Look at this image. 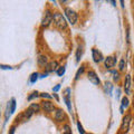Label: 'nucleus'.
<instances>
[{
  "label": "nucleus",
  "instance_id": "0eeeda50",
  "mask_svg": "<svg viewBox=\"0 0 134 134\" xmlns=\"http://www.w3.org/2000/svg\"><path fill=\"white\" fill-rule=\"evenodd\" d=\"M15 108H16V100H15V99H11V102L8 104V107H7L6 119H8V115H10L11 113H14V112H15Z\"/></svg>",
  "mask_w": 134,
  "mask_h": 134
},
{
  "label": "nucleus",
  "instance_id": "bb28decb",
  "mask_svg": "<svg viewBox=\"0 0 134 134\" xmlns=\"http://www.w3.org/2000/svg\"><path fill=\"white\" fill-rule=\"evenodd\" d=\"M113 75H114V79L116 81V79H119V73H116V72H112Z\"/></svg>",
  "mask_w": 134,
  "mask_h": 134
},
{
  "label": "nucleus",
  "instance_id": "7ed1b4c3",
  "mask_svg": "<svg viewBox=\"0 0 134 134\" xmlns=\"http://www.w3.org/2000/svg\"><path fill=\"white\" fill-rule=\"evenodd\" d=\"M53 20H54V15L49 10H47V11L45 12V15H44V18H43V21H41V25H43L44 27H47L48 25L53 21Z\"/></svg>",
  "mask_w": 134,
  "mask_h": 134
},
{
  "label": "nucleus",
  "instance_id": "f3484780",
  "mask_svg": "<svg viewBox=\"0 0 134 134\" xmlns=\"http://www.w3.org/2000/svg\"><path fill=\"white\" fill-rule=\"evenodd\" d=\"M29 108H30V110H31L32 112H38V111L40 110V107H39L38 104H31L30 107H29Z\"/></svg>",
  "mask_w": 134,
  "mask_h": 134
},
{
  "label": "nucleus",
  "instance_id": "39448f33",
  "mask_svg": "<svg viewBox=\"0 0 134 134\" xmlns=\"http://www.w3.org/2000/svg\"><path fill=\"white\" fill-rule=\"evenodd\" d=\"M115 64H116V58L114 56H108L107 58H105L106 68H112V67H114Z\"/></svg>",
  "mask_w": 134,
  "mask_h": 134
},
{
  "label": "nucleus",
  "instance_id": "a878e982",
  "mask_svg": "<svg viewBox=\"0 0 134 134\" xmlns=\"http://www.w3.org/2000/svg\"><path fill=\"white\" fill-rule=\"evenodd\" d=\"M83 72H84V67H82V68H81V69H79L78 72H77V74H76V79L79 77V74H82Z\"/></svg>",
  "mask_w": 134,
  "mask_h": 134
},
{
  "label": "nucleus",
  "instance_id": "6ab92c4d",
  "mask_svg": "<svg viewBox=\"0 0 134 134\" xmlns=\"http://www.w3.org/2000/svg\"><path fill=\"white\" fill-rule=\"evenodd\" d=\"M57 75L58 76H63V75L65 74V67H59V68L57 69Z\"/></svg>",
  "mask_w": 134,
  "mask_h": 134
},
{
  "label": "nucleus",
  "instance_id": "9b49d317",
  "mask_svg": "<svg viewBox=\"0 0 134 134\" xmlns=\"http://www.w3.org/2000/svg\"><path fill=\"white\" fill-rule=\"evenodd\" d=\"M66 117L65 115V112L63 110H57L56 113H55V120L58 121V122H60V121H63Z\"/></svg>",
  "mask_w": 134,
  "mask_h": 134
},
{
  "label": "nucleus",
  "instance_id": "a211bd4d",
  "mask_svg": "<svg viewBox=\"0 0 134 134\" xmlns=\"http://www.w3.org/2000/svg\"><path fill=\"white\" fill-rule=\"evenodd\" d=\"M129 106V98L126 96H124L122 98V107H127Z\"/></svg>",
  "mask_w": 134,
  "mask_h": 134
},
{
  "label": "nucleus",
  "instance_id": "c85d7f7f",
  "mask_svg": "<svg viewBox=\"0 0 134 134\" xmlns=\"http://www.w3.org/2000/svg\"><path fill=\"white\" fill-rule=\"evenodd\" d=\"M14 133H15V127H12L11 131H10V134H14Z\"/></svg>",
  "mask_w": 134,
  "mask_h": 134
},
{
  "label": "nucleus",
  "instance_id": "4be33fe9",
  "mask_svg": "<svg viewBox=\"0 0 134 134\" xmlns=\"http://www.w3.org/2000/svg\"><path fill=\"white\" fill-rule=\"evenodd\" d=\"M77 126H78V132L81 133V134H85V132H84V130H83V126H82V124L81 123H77Z\"/></svg>",
  "mask_w": 134,
  "mask_h": 134
},
{
  "label": "nucleus",
  "instance_id": "9d476101",
  "mask_svg": "<svg viewBox=\"0 0 134 134\" xmlns=\"http://www.w3.org/2000/svg\"><path fill=\"white\" fill-rule=\"evenodd\" d=\"M70 93V90L69 88H66L65 92H64V98H65V102L67 104V107H68V110L70 111L72 110V106H70V99H69V94Z\"/></svg>",
  "mask_w": 134,
  "mask_h": 134
},
{
  "label": "nucleus",
  "instance_id": "b1692460",
  "mask_svg": "<svg viewBox=\"0 0 134 134\" xmlns=\"http://www.w3.org/2000/svg\"><path fill=\"white\" fill-rule=\"evenodd\" d=\"M40 96H41V97H44V98H48V99L52 98V96L48 95L47 93H43V94H40Z\"/></svg>",
  "mask_w": 134,
  "mask_h": 134
},
{
  "label": "nucleus",
  "instance_id": "5701e85b",
  "mask_svg": "<svg viewBox=\"0 0 134 134\" xmlns=\"http://www.w3.org/2000/svg\"><path fill=\"white\" fill-rule=\"evenodd\" d=\"M105 87H106V90H108V94H110L111 91H112V84L111 83H106L105 84Z\"/></svg>",
  "mask_w": 134,
  "mask_h": 134
},
{
  "label": "nucleus",
  "instance_id": "f03ea898",
  "mask_svg": "<svg viewBox=\"0 0 134 134\" xmlns=\"http://www.w3.org/2000/svg\"><path fill=\"white\" fill-rule=\"evenodd\" d=\"M65 15H66L67 19L69 20V23L72 25H75L77 23V14L73 9H70V8H66L65 9Z\"/></svg>",
  "mask_w": 134,
  "mask_h": 134
},
{
  "label": "nucleus",
  "instance_id": "6e6552de",
  "mask_svg": "<svg viewBox=\"0 0 134 134\" xmlns=\"http://www.w3.org/2000/svg\"><path fill=\"white\" fill-rule=\"evenodd\" d=\"M43 108L46 112H53L54 110H55V106H54V104L52 102L45 100V102H43Z\"/></svg>",
  "mask_w": 134,
  "mask_h": 134
},
{
  "label": "nucleus",
  "instance_id": "4468645a",
  "mask_svg": "<svg viewBox=\"0 0 134 134\" xmlns=\"http://www.w3.org/2000/svg\"><path fill=\"white\" fill-rule=\"evenodd\" d=\"M38 64L40 66H47V57L44 55H39L38 56Z\"/></svg>",
  "mask_w": 134,
  "mask_h": 134
},
{
  "label": "nucleus",
  "instance_id": "1a4fd4ad",
  "mask_svg": "<svg viewBox=\"0 0 134 134\" xmlns=\"http://www.w3.org/2000/svg\"><path fill=\"white\" fill-rule=\"evenodd\" d=\"M88 79L94 84V85H98V84H99L98 76L95 74V72H90L88 73Z\"/></svg>",
  "mask_w": 134,
  "mask_h": 134
},
{
  "label": "nucleus",
  "instance_id": "393cba45",
  "mask_svg": "<svg viewBox=\"0 0 134 134\" xmlns=\"http://www.w3.org/2000/svg\"><path fill=\"white\" fill-rule=\"evenodd\" d=\"M37 96H38V93H37V92H35V93H32V95H30V96H29V97H28V99L30 100V99H32L34 97H37Z\"/></svg>",
  "mask_w": 134,
  "mask_h": 134
},
{
  "label": "nucleus",
  "instance_id": "cd10ccee",
  "mask_svg": "<svg viewBox=\"0 0 134 134\" xmlns=\"http://www.w3.org/2000/svg\"><path fill=\"white\" fill-rule=\"evenodd\" d=\"M59 87H60V86H59V85H57V86H56V87H54V88H53V91H54V92H57V91H58V90H59Z\"/></svg>",
  "mask_w": 134,
  "mask_h": 134
},
{
  "label": "nucleus",
  "instance_id": "2eb2a0df",
  "mask_svg": "<svg viewBox=\"0 0 134 134\" xmlns=\"http://www.w3.org/2000/svg\"><path fill=\"white\" fill-rule=\"evenodd\" d=\"M82 54H83V47L82 46H78L77 52H76V59H77V62H79V59H81Z\"/></svg>",
  "mask_w": 134,
  "mask_h": 134
},
{
  "label": "nucleus",
  "instance_id": "423d86ee",
  "mask_svg": "<svg viewBox=\"0 0 134 134\" xmlns=\"http://www.w3.org/2000/svg\"><path fill=\"white\" fill-rule=\"evenodd\" d=\"M92 54H93V59L95 63H99L100 60H103V55H102V53L98 52L97 49H93L92 50Z\"/></svg>",
  "mask_w": 134,
  "mask_h": 134
},
{
  "label": "nucleus",
  "instance_id": "aec40b11",
  "mask_svg": "<svg viewBox=\"0 0 134 134\" xmlns=\"http://www.w3.org/2000/svg\"><path fill=\"white\" fill-rule=\"evenodd\" d=\"M37 79H38V74H37V73L31 74V76H30V83H35Z\"/></svg>",
  "mask_w": 134,
  "mask_h": 134
},
{
  "label": "nucleus",
  "instance_id": "20e7f679",
  "mask_svg": "<svg viewBox=\"0 0 134 134\" xmlns=\"http://www.w3.org/2000/svg\"><path fill=\"white\" fill-rule=\"evenodd\" d=\"M130 122H131V116H130V115H125V116L123 117L122 124H121V130H122L123 132H127V131H129Z\"/></svg>",
  "mask_w": 134,
  "mask_h": 134
},
{
  "label": "nucleus",
  "instance_id": "412c9836",
  "mask_svg": "<svg viewBox=\"0 0 134 134\" xmlns=\"http://www.w3.org/2000/svg\"><path fill=\"white\" fill-rule=\"evenodd\" d=\"M119 67H120V70H123L124 69V67H125V59H121Z\"/></svg>",
  "mask_w": 134,
  "mask_h": 134
},
{
  "label": "nucleus",
  "instance_id": "ddd939ff",
  "mask_svg": "<svg viewBox=\"0 0 134 134\" xmlns=\"http://www.w3.org/2000/svg\"><path fill=\"white\" fill-rule=\"evenodd\" d=\"M57 67H58L57 62H52L47 65V69H48V72H54V70L57 72Z\"/></svg>",
  "mask_w": 134,
  "mask_h": 134
},
{
  "label": "nucleus",
  "instance_id": "f257e3e1",
  "mask_svg": "<svg viewBox=\"0 0 134 134\" xmlns=\"http://www.w3.org/2000/svg\"><path fill=\"white\" fill-rule=\"evenodd\" d=\"M54 24H55V26L58 28V29H66L67 28V21L65 19V17L63 16L62 14H54Z\"/></svg>",
  "mask_w": 134,
  "mask_h": 134
},
{
  "label": "nucleus",
  "instance_id": "dca6fc26",
  "mask_svg": "<svg viewBox=\"0 0 134 134\" xmlns=\"http://www.w3.org/2000/svg\"><path fill=\"white\" fill-rule=\"evenodd\" d=\"M63 134H72V130H70L69 125H64V127H63Z\"/></svg>",
  "mask_w": 134,
  "mask_h": 134
},
{
  "label": "nucleus",
  "instance_id": "f8f14e48",
  "mask_svg": "<svg viewBox=\"0 0 134 134\" xmlns=\"http://www.w3.org/2000/svg\"><path fill=\"white\" fill-rule=\"evenodd\" d=\"M124 88H125V93L129 94L130 93V88H131V76L126 75V78H125V84H124Z\"/></svg>",
  "mask_w": 134,
  "mask_h": 134
}]
</instances>
